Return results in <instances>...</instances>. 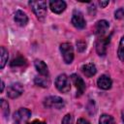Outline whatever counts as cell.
<instances>
[{
	"label": "cell",
	"instance_id": "cell-1",
	"mask_svg": "<svg viewBox=\"0 0 124 124\" xmlns=\"http://www.w3.org/2000/svg\"><path fill=\"white\" fill-rule=\"evenodd\" d=\"M29 5L31 6L36 16L43 20L46 15V1H30Z\"/></svg>",
	"mask_w": 124,
	"mask_h": 124
},
{
	"label": "cell",
	"instance_id": "cell-2",
	"mask_svg": "<svg viewBox=\"0 0 124 124\" xmlns=\"http://www.w3.org/2000/svg\"><path fill=\"white\" fill-rule=\"evenodd\" d=\"M55 86L62 93L69 92L70 89H71V84H70L69 78L64 74L59 75L55 79Z\"/></svg>",
	"mask_w": 124,
	"mask_h": 124
},
{
	"label": "cell",
	"instance_id": "cell-3",
	"mask_svg": "<svg viewBox=\"0 0 124 124\" xmlns=\"http://www.w3.org/2000/svg\"><path fill=\"white\" fill-rule=\"evenodd\" d=\"M60 51L62 53L63 59L67 64L72 63L74 60V49L71 44L69 43H63L60 46Z\"/></svg>",
	"mask_w": 124,
	"mask_h": 124
},
{
	"label": "cell",
	"instance_id": "cell-4",
	"mask_svg": "<svg viewBox=\"0 0 124 124\" xmlns=\"http://www.w3.org/2000/svg\"><path fill=\"white\" fill-rule=\"evenodd\" d=\"M44 105H45V107L49 108L59 109L64 107L65 103H64V100L58 96H50V97H47L45 99Z\"/></svg>",
	"mask_w": 124,
	"mask_h": 124
},
{
	"label": "cell",
	"instance_id": "cell-5",
	"mask_svg": "<svg viewBox=\"0 0 124 124\" xmlns=\"http://www.w3.org/2000/svg\"><path fill=\"white\" fill-rule=\"evenodd\" d=\"M31 116V111L28 108H21L14 113V120L16 124H23L25 123Z\"/></svg>",
	"mask_w": 124,
	"mask_h": 124
},
{
	"label": "cell",
	"instance_id": "cell-6",
	"mask_svg": "<svg viewBox=\"0 0 124 124\" xmlns=\"http://www.w3.org/2000/svg\"><path fill=\"white\" fill-rule=\"evenodd\" d=\"M110 37H100L96 42V50L100 56H104L107 53V47L109 44Z\"/></svg>",
	"mask_w": 124,
	"mask_h": 124
},
{
	"label": "cell",
	"instance_id": "cell-7",
	"mask_svg": "<svg viewBox=\"0 0 124 124\" xmlns=\"http://www.w3.org/2000/svg\"><path fill=\"white\" fill-rule=\"evenodd\" d=\"M72 24L78 29H83L86 25L83 15L79 11H75L72 16Z\"/></svg>",
	"mask_w": 124,
	"mask_h": 124
},
{
	"label": "cell",
	"instance_id": "cell-8",
	"mask_svg": "<svg viewBox=\"0 0 124 124\" xmlns=\"http://www.w3.org/2000/svg\"><path fill=\"white\" fill-rule=\"evenodd\" d=\"M22 92H23V87L18 82L11 84L7 89V95H8V97H10L12 99H16V98L19 97L22 94Z\"/></svg>",
	"mask_w": 124,
	"mask_h": 124
},
{
	"label": "cell",
	"instance_id": "cell-9",
	"mask_svg": "<svg viewBox=\"0 0 124 124\" xmlns=\"http://www.w3.org/2000/svg\"><path fill=\"white\" fill-rule=\"evenodd\" d=\"M71 79H72L74 85H75L76 88H77V91H78L77 96L82 95V93H83L84 90H85V84H84V81L82 80V78H81L80 77H78V75L73 74V75H71Z\"/></svg>",
	"mask_w": 124,
	"mask_h": 124
},
{
	"label": "cell",
	"instance_id": "cell-10",
	"mask_svg": "<svg viewBox=\"0 0 124 124\" xmlns=\"http://www.w3.org/2000/svg\"><path fill=\"white\" fill-rule=\"evenodd\" d=\"M49 8L50 10L55 14H61L66 9V3L61 0H55L49 2Z\"/></svg>",
	"mask_w": 124,
	"mask_h": 124
},
{
	"label": "cell",
	"instance_id": "cell-11",
	"mask_svg": "<svg viewBox=\"0 0 124 124\" xmlns=\"http://www.w3.org/2000/svg\"><path fill=\"white\" fill-rule=\"evenodd\" d=\"M108 22L105 19H102V20H99L96 25H95V34L97 36H103L105 34V32L108 30Z\"/></svg>",
	"mask_w": 124,
	"mask_h": 124
},
{
	"label": "cell",
	"instance_id": "cell-12",
	"mask_svg": "<svg viewBox=\"0 0 124 124\" xmlns=\"http://www.w3.org/2000/svg\"><path fill=\"white\" fill-rule=\"evenodd\" d=\"M15 21L20 25V26H24L27 24L28 22V16H26V14L20 10H17L16 13H15Z\"/></svg>",
	"mask_w": 124,
	"mask_h": 124
},
{
	"label": "cell",
	"instance_id": "cell-13",
	"mask_svg": "<svg viewBox=\"0 0 124 124\" xmlns=\"http://www.w3.org/2000/svg\"><path fill=\"white\" fill-rule=\"evenodd\" d=\"M97 84L101 89L108 90L111 87V79L109 78V77H108L106 75H103L98 78Z\"/></svg>",
	"mask_w": 124,
	"mask_h": 124
},
{
	"label": "cell",
	"instance_id": "cell-14",
	"mask_svg": "<svg viewBox=\"0 0 124 124\" xmlns=\"http://www.w3.org/2000/svg\"><path fill=\"white\" fill-rule=\"evenodd\" d=\"M35 68H36V70L38 71V73L41 75V76H46V77H47V75H48V68H47V66H46V64L43 61V60H39V59H37V60H35Z\"/></svg>",
	"mask_w": 124,
	"mask_h": 124
},
{
	"label": "cell",
	"instance_id": "cell-15",
	"mask_svg": "<svg viewBox=\"0 0 124 124\" xmlns=\"http://www.w3.org/2000/svg\"><path fill=\"white\" fill-rule=\"evenodd\" d=\"M81 70H82V73L87 77V78H91L93 77L96 72H97V69H96V66L93 64V63H87V64H84L82 67H81Z\"/></svg>",
	"mask_w": 124,
	"mask_h": 124
},
{
	"label": "cell",
	"instance_id": "cell-16",
	"mask_svg": "<svg viewBox=\"0 0 124 124\" xmlns=\"http://www.w3.org/2000/svg\"><path fill=\"white\" fill-rule=\"evenodd\" d=\"M8 50L4 47V46H1L0 47V68L3 69L8 61Z\"/></svg>",
	"mask_w": 124,
	"mask_h": 124
},
{
	"label": "cell",
	"instance_id": "cell-17",
	"mask_svg": "<svg viewBox=\"0 0 124 124\" xmlns=\"http://www.w3.org/2000/svg\"><path fill=\"white\" fill-rule=\"evenodd\" d=\"M34 81H35V83H36L37 85H40V86H42V87H47V86L49 85V83H50L49 78H48L47 77H46V76L36 77L35 79H34Z\"/></svg>",
	"mask_w": 124,
	"mask_h": 124
},
{
	"label": "cell",
	"instance_id": "cell-18",
	"mask_svg": "<svg viewBox=\"0 0 124 124\" xmlns=\"http://www.w3.org/2000/svg\"><path fill=\"white\" fill-rule=\"evenodd\" d=\"M25 64H26V59L24 57H22V56H18V57L13 59L12 62L10 63V65L12 67H21V66H23Z\"/></svg>",
	"mask_w": 124,
	"mask_h": 124
},
{
	"label": "cell",
	"instance_id": "cell-19",
	"mask_svg": "<svg viewBox=\"0 0 124 124\" xmlns=\"http://www.w3.org/2000/svg\"><path fill=\"white\" fill-rule=\"evenodd\" d=\"M99 124H115V122L112 116L108 114H103L99 119Z\"/></svg>",
	"mask_w": 124,
	"mask_h": 124
},
{
	"label": "cell",
	"instance_id": "cell-20",
	"mask_svg": "<svg viewBox=\"0 0 124 124\" xmlns=\"http://www.w3.org/2000/svg\"><path fill=\"white\" fill-rule=\"evenodd\" d=\"M0 103H1V111H2V114H3V116L5 118H7V116H9V105H8V103L4 99H1Z\"/></svg>",
	"mask_w": 124,
	"mask_h": 124
},
{
	"label": "cell",
	"instance_id": "cell-21",
	"mask_svg": "<svg viewBox=\"0 0 124 124\" xmlns=\"http://www.w3.org/2000/svg\"><path fill=\"white\" fill-rule=\"evenodd\" d=\"M118 57L121 61H124V36L121 38L120 43H119V46H118V51H117Z\"/></svg>",
	"mask_w": 124,
	"mask_h": 124
},
{
	"label": "cell",
	"instance_id": "cell-22",
	"mask_svg": "<svg viewBox=\"0 0 124 124\" xmlns=\"http://www.w3.org/2000/svg\"><path fill=\"white\" fill-rule=\"evenodd\" d=\"M124 16V8H119L114 12V17L116 19H120Z\"/></svg>",
	"mask_w": 124,
	"mask_h": 124
},
{
	"label": "cell",
	"instance_id": "cell-23",
	"mask_svg": "<svg viewBox=\"0 0 124 124\" xmlns=\"http://www.w3.org/2000/svg\"><path fill=\"white\" fill-rule=\"evenodd\" d=\"M73 116L72 114L68 113L64 116V118L62 119V124H73Z\"/></svg>",
	"mask_w": 124,
	"mask_h": 124
},
{
	"label": "cell",
	"instance_id": "cell-24",
	"mask_svg": "<svg viewBox=\"0 0 124 124\" xmlns=\"http://www.w3.org/2000/svg\"><path fill=\"white\" fill-rule=\"evenodd\" d=\"M77 47H78V50L79 51V52H82L84 49H85V47H86V44L83 42V41H78L77 42Z\"/></svg>",
	"mask_w": 124,
	"mask_h": 124
},
{
	"label": "cell",
	"instance_id": "cell-25",
	"mask_svg": "<svg viewBox=\"0 0 124 124\" xmlns=\"http://www.w3.org/2000/svg\"><path fill=\"white\" fill-rule=\"evenodd\" d=\"M77 124H90V123H89L86 119H84V118H79V119L78 120Z\"/></svg>",
	"mask_w": 124,
	"mask_h": 124
},
{
	"label": "cell",
	"instance_id": "cell-26",
	"mask_svg": "<svg viewBox=\"0 0 124 124\" xmlns=\"http://www.w3.org/2000/svg\"><path fill=\"white\" fill-rule=\"evenodd\" d=\"M27 124H46L44 121H41V120H34L32 122H29Z\"/></svg>",
	"mask_w": 124,
	"mask_h": 124
},
{
	"label": "cell",
	"instance_id": "cell-27",
	"mask_svg": "<svg viewBox=\"0 0 124 124\" xmlns=\"http://www.w3.org/2000/svg\"><path fill=\"white\" fill-rule=\"evenodd\" d=\"M99 4H100V6H101L102 8H105L107 5H108V1H100Z\"/></svg>",
	"mask_w": 124,
	"mask_h": 124
},
{
	"label": "cell",
	"instance_id": "cell-28",
	"mask_svg": "<svg viewBox=\"0 0 124 124\" xmlns=\"http://www.w3.org/2000/svg\"><path fill=\"white\" fill-rule=\"evenodd\" d=\"M3 89H4V81L2 80L1 81V92H3Z\"/></svg>",
	"mask_w": 124,
	"mask_h": 124
},
{
	"label": "cell",
	"instance_id": "cell-29",
	"mask_svg": "<svg viewBox=\"0 0 124 124\" xmlns=\"http://www.w3.org/2000/svg\"><path fill=\"white\" fill-rule=\"evenodd\" d=\"M121 115H122V120H123V122H124V109L121 111Z\"/></svg>",
	"mask_w": 124,
	"mask_h": 124
}]
</instances>
